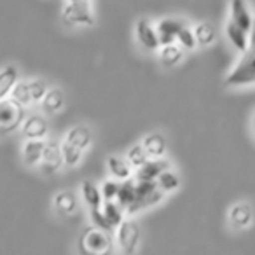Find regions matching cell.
<instances>
[{
  "mask_svg": "<svg viewBox=\"0 0 255 255\" xmlns=\"http://www.w3.org/2000/svg\"><path fill=\"white\" fill-rule=\"evenodd\" d=\"M25 107L18 105L12 100L0 102V135L14 133L25 123Z\"/></svg>",
  "mask_w": 255,
  "mask_h": 255,
  "instance_id": "obj_5",
  "label": "cell"
},
{
  "mask_svg": "<svg viewBox=\"0 0 255 255\" xmlns=\"http://www.w3.org/2000/svg\"><path fill=\"white\" fill-rule=\"evenodd\" d=\"M19 82V72L14 65H7L0 70V102L11 96L14 86Z\"/></svg>",
  "mask_w": 255,
  "mask_h": 255,
  "instance_id": "obj_16",
  "label": "cell"
},
{
  "mask_svg": "<svg viewBox=\"0 0 255 255\" xmlns=\"http://www.w3.org/2000/svg\"><path fill=\"white\" fill-rule=\"evenodd\" d=\"M166 170H170V163L166 159H149L140 170H136V180L156 182Z\"/></svg>",
  "mask_w": 255,
  "mask_h": 255,
  "instance_id": "obj_13",
  "label": "cell"
},
{
  "mask_svg": "<svg viewBox=\"0 0 255 255\" xmlns=\"http://www.w3.org/2000/svg\"><path fill=\"white\" fill-rule=\"evenodd\" d=\"M63 164V157H61V143L54 142V140H46V147H44V156L40 161V168L46 175H53Z\"/></svg>",
  "mask_w": 255,
  "mask_h": 255,
  "instance_id": "obj_8",
  "label": "cell"
},
{
  "mask_svg": "<svg viewBox=\"0 0 255 255\" xmlns=\"http://www.w3.org/2000/svg\"><path fill=\"white\" fill-rule=\"evenodd\" d=\"M102 213L105 217V220L109 222V226L112 229H116L121 222L124 220V210L117 205L116 201H105L102 205Z\"/></svg>",
  "mask_w": 255,
  "mask_h": 255,
  "instance_id": "obj_26",
  "label": "cell"
},
{
  "mask_svg": "<svg viewBox=\"0 0 255 255\" xmlns=\"http://www.w3.org/2000/svg\"><path fill=\"white\" fill-rule=\"evenodd\" d=\"M9 100H12V102L18 103V105H21V107L30 105V103H32V98H30V91H28V81H19L18 84L14 86V89H12Z\"/></svg>",
  "mask_w": 255,
  "mask_h": 255,
  "instance_id": "obj_30",
  "label": "cell"
},
{
  "mask_svg": "<svg viewBox=\"0 0 255 255\" xmlns=\"http://www.w3.org/2000/svg\"><path fill=\"white\" fill-rule=\"evenodd\" d=\"M142 147L149 159H163L168 150L166 138L161 133H150V135H147L142 142Z\"/></svg>",
  "mask_w": 255,
  "mask_h": 255,
  "instance_id": "obj_14",
  "label": "cell"
},
{
  "mask_svg": "<svg viewBox=\"0 0 255 255\" xmlns=\"http://www.w3.org/2000/svg\"><path fill=\"white\" fill-rule=\"evenodd\" d=\"M248 51H254L255 53V18H254V25H252V32H250V46Z\"/></svg>",
  "mask_w": 255,
  "mask_h": 255,
  "instance_id": "obj_35",
  "label": "cell"
},
{
  "mask_svg": "<svg viewBox=\"0 0 255 255\" xmlns=\"http://www.w3.org/2000/svg\"><path fill=\"white\" fill-rule=\"evenodd\" d=\"M156 184L163 194L164 192H173L180 187V178H178V175L175 171L166 170L164 173H161V177L156 180Z\"/></svg>",
  "mask_w": 255,
  "mask_h": 255,
  "instance_id": "obj_27",
  "label": "cell"
},
{
  "mask_svg": "<svg viewBox=\"0 0 255 255\" xmlns=\"http://www.w3.org/2000/svg\"><path fill=\"white\" fill-rule=\"evenodd\" d=\"M53 205L61 215H74L77 212V196L70 191H61L54 196Z\"/></svg>",
  "mask_w": 255,
  "mask_h": 255,
  "instance_id": "obj_21",
  "label": "cell"
},
{
  "mask_svg": "<svg viewBox=\"0 0 255 255\" xmlns=\"http://www.w3.org/2000/svg\"><path fill=\"white\" fill-rule=\"evenodd\" d=\"M192 33H194L196 46H210L217 37L213 25H210V23H206V21H201L192 26Z\"/></svg>",
  "mask_w": 255,
  "mask_h": 255,
  "instance_id": "obj_25",
  "label": "cell"
},
{
  "mask_svg": "<svg viewBox=\"0 0 255 255\" xmlns=\"http://www.w3.org/2000/svg\"><path fill=\"white\" fill-rule=\"evenodd\" d=\"M114 248V240L109 233L89 226L82 231L79 240V250L82 255H110Z\"/></svg>",
  "mask_w": 255,
  "mask_h": 255,
  "instance_id": "obj_1",
  "label": "cell"
},
{
  "mask_svg": "<svg viewBox=\"0 0 255 255\" xmlns=\"http://www.w3.org/2000/svg\"><path fill=\"white\" fill-rule=\"evenodd\" d=\"M63 142L75 147V149H79L81 152H86L93 143V131L88 126H84V124H77V126L68 129Z\"/></svg>",
  "mask_w": 255,
  "mask_h": 255,
  "instance_id": "obj_10",
  "label": "cell"
},
{
  "mask_svg": "<svg viewBox=\"0 0 255 255\" xmlns=\"http://www.w3.org/2000/svg\"><path fill=\"white\" fill-rule=\"evenodd\" d=\"M254 126H255V117H254Z\"/></svg>",
  "mask_w": 255,
  "mask_h": 255,
  "instance_id": "obj_36",
  "label": "cell"
},
{
  "mask_svg": "<svg viewBox=\"0 0 255 255\" xmlns=\"http://www.w3.org/2000/svg\"><path fill=\"white\" fill-rule=\"evenodd\" d=\"M28 91H30L32 103L42 102L46 93L49 91V86H47V82L42 81V79H32V81H28Z\"/></svg>",
  "mask_w": 255,
  "mask_h": 255,
  "instance_id": "obj_31",
  "label": "cell"
},
{
  "mask_svg": "<svg viewBox=\"0 0 255 255\" xmlns=\"http://www.w3.org/2000/svg\"><path fill=\"white\" fill-rule=\"evenodd\" d=\"M224 84L236 88V86H248L255 84V53L254 51H247L243 56L240 58L233 70L227 74L224 79Z\"/></svg>",
  "mask_w": 255,
  "mask_h": 255,
  "instance_id": "obj_4",
  "label": "cell"
},
{
  "mask_svg": "<svg viewBox=\"0 0 255 255\" xmlns=\"http://www.w3.org/2000/svg\"><path fill=\"white\" fill-rule=\"evenodd\" d=\"M177 44L182 47V49H194L196 47V40H194V33H192V28L187 25H184L178 32L177 37Z\"/></svg>",
  "mask_w": 255,
  "mask_h": 255,
  "instance_id": "obj_33",
  "label": "cell"
},
{
  "mask_svg": "<svg viewBox=\"0 0 255 255\" xmlns=\"http://www.w3.org/2000/svg\"><path fill=\"white\" fill-rule=\"evenodd\" d=\"M49 131L47 121L42 116H30L21 126V135L25 140H44Z\"/></svg>",
  "mask_w": 255,
  "mask_h": 255,
  "instance_id": "obj_11",
  "label": "cell"
},
{
  "mask_svg": "<svg viewBox=\"0 0 255 255\" xmlns=\"http://www.w3.org/2000/svg\"><path fill=\"white\" fill-rule=\"evenodd\" d=\"M135 33H136V40L138 44L143 47L145 51H159L161 44L157 39V32H156V25H154L152 19L149 18H142L136 21L135 25Z\"/></svg>",
  "mask_w": 255,
  "mask_h": 255,
  "instance_id": "obj_7",
  "label": "cell"
},
{
  "mask_svg": "<svg viewBox=\"0 0 255 255\" xmlns=\"http://www.w3.org/2000/svg\"><path fill=\"white\" fill-rule=\"evenodd\" d=\"M136 199V180L135 178H129L126 182H121L119 194H117L116 203L124 210V212H129L131 206L135 205Z\"/></svg>",
  "mask_w": 255,
  "mask_h": 255,
  "instance_id": "obj_20",
  "label": "cell"
},
{
  "mask_svg": "<svg viewBox=\"0 0 255 255\" xmlns=\"http://www.w3.org/2000/svg\"><path fill=\"white\" fill-rule=\"evenodd\" d=\"M126 161H128V164H129L131 168H135V170H140V168L149 161V157H147L142 143H136V145H133L131 149L128 150Z\"/></svg>",
  "mask_w": 255,
  "mask_h": 255,
  "instance_id": "obj_29",
  "label": "cell"
},
{
  "mask_svg": "<svg viewBox=\"0 0 255 255\" xmlns=\"http://www.w3.org/2000/svg\"><path fill=\"white\" fill-rule=\"evenodd\" d=\"M81 196L84 199V203L89 206V210H102L103 205V198L102 192H100V187L93 182H82L81 185Z\"/></svg>",
  "mask_w": 255,
  "mask_h": 255,
  "instance_id": "obj_22",
  "label": "cell"
},
{
  "mask_svg": "<svg viewBox=\"0 0 255 255\" xmlns=\"http://www.w3.org/2000/svg\"><path fill=\"white\" fill-rule=\"evenodd\" d=\"M161 199H163V192L159 191L156 182L136 180V199H135V205L131 206V210L128 213H135V212H140V210L149 208V206H154L156 203H159Z\"/></svg>",
  "mask_w": 255,
  "mask_h": 255,
  "instance_id": "obj_6",
  "label": "cell"
},
{
  "mask_svg": "<svg viewBox=\"0 0 255 255\" xmlns=\"http://www.w3.org/2000/svg\"><path fill=\"white\" fill-rule=\"evenodd\" d=\"M229 14H231L229 19L238 26V28H241L243 32H247V33L252 32L254 16H252L250 9L247 7V4H245V2H241V0H234V2H231Z\"/></svg>",
  "mask_w": 255,
  "mask_h": 255,
  "instance_id": "obj_12",
  "label": "cell"
},
{
  "mask_svg": "<svg viewBox=\"0 0 255 255\" xmlns=\"http://www.w3.org/2000/svg\"><path fill=\"white\" fill-rule=\"evenodd\" d=\"M89 217H91L93 226L98 227V229L105 231V233H109V231L112 229V227L109 226V222L105 220V217H103L102 210H91V212H89Z\"/></svg>",
  "mask_w": 255,
  "mask_h": 255,
  "instance_id": "obj_34",
  "label": "cell"
},
{
  "mask_svg": "<svg viewBox=\"0 0 255 255\" xmlns=\"http://www.w3.org/2000/svg\"><path fill=\"white\" fill-rule=\"evenodd\" d=\"M226 35L229 39V42L233 44V47L236 51H240L241 54H245L248 51V46H250V33L243 32L241 28H238L231 19L226 21Z\"/></svg>",
  "mask_w": 255,
  "mask_h": 255,
  "instance_id": "obj_19",
  "label": "cell"
},
{
  "mask_svg": "<svg viewBox=\"0 0 255 255\" xmlns=\"http://www.w3.org/2000/svg\"><path fill=\"white\" fill-rule=\"evenodd\" d=\"M61 157H63V166L74 168L82 161L84 152H81V150L75 149V147L68 145V143L61 142Z\"/></svg>",
  "mask_w": 255,
  "mask_h": 255,
  "instance_id": "obj_28",
  "label": "cell"
},
{
  "mask_svg": "<svg viewBox=\"0 0 255 255\" xmlns=\"http://www.w3.org/2000/svg\"><path fill=\"white\" fill-rule=\"evenodd\" d=\"M254 220V210L248 203H236L229 210V222L234 229H245Z\"/></svg>",
  "mask_w": 255,
  "mask_h": 255,
  "instance_id": "obj_15",
  "label": "cell"
},
{
  "mask_svg": "<svg viewBox=\"0 0 255 255\" xmlns=\"http://www.w3.org/2000/svg\"><path fill=\"white\" fill-rule=\"evenodd\" d=\"M44 147H46V140H26L23 143L21 156L26 166H37V164H40L44 156Z\"/></svg>",
  "mask_w": 255,
  "mask_h": 255,
  "instance_id": "obj_18",
  "label": "cell"
},
{
  "mask_svg": "<svg viewBox=\"0 0 255 255\" xmlns=\"http://www.w3.org/2000/svg\"><path fill=\"white\" fill-rule=\"evenodd\" d=\"M107 168H109V173H110V177H112V180L126 182L131 178L133 168L128 164L126 157L110 156L109 159H107Z\"/></svg>",
  "mask_w": 255,
  "mask_h": 255,
  "instance_id": "obj_17",
  "label": "cell"
},
{
  "mask_svg": "<svg viewBox=\"0 0 255 255\" xmlns=\"http://www.w3.org/2000/svg\"><path fill=\"white\" fill-rule=\"evenodd\" d=\"M142 241V233L135 220L124 219L116 227V243L123 255H135Z\"/></svg>",
  "mask_w": 255,
  "mask_h": 255,
  "instance_id": "obj_3",
  "label": "cell"
},
{
  "mask_svg": "<svg viewBox=\"0 0 255 255\" xmlns=\"http://www.w3.org/2000/svg\"><path fill=\"white\" fill-rule=\"evenodd\" d=\"M159 60L164 67H175L182 61L184 58V49L178 44H171V46H163L159 47Z\"/></svg>",
  "mask_w": 255,
  "mask_h": 255,
  "instance_id": "obj_24",
  "label": "cell"
},
{
  "mask_svg": "<svg viewBox=\"0 0 255 255\" xmlns=\"http://www.w3.org/2000/svg\"><path fill=\"white\" fill-rule=\"evenodd\" d=\"M42 109L46 114H56L60 112L61 109L65 107V95L61 89L58 88H49V91L46 93L42 102Z\"/></svg>",
  "mask_w": 255,
  "mask_h": 255,
  "instance_id": "obj_23",
  "label": "cell"
},
{
  "mask_svg": "<svg viewBox=\"0 0 255 255\" xmlns=\"http://www.w3.org/2000/svg\"><path fill=\"white\" fill-rule=\"evenodd\" d=\"M61 19L67 26H93L95 11L88 0H70L61 5Z\"/></svg>",
  "mask_w": 255,
  "mask_h": 255,
  "instance_id": "obj_2",
  "label": "cell"
},
{
  "mask_svg": "<svg viewBox=\"0 0 255 255\" xmlns=\"http://www.w3.org/2000/svg\"><path fill=\"white\" fill-rule=\"evenodd\" d=\"M119 187H121V182L117 180H105L102 185H100V192H102V198L103 203L105 201H116L117 194H119Z\"/></svg>",
  "mask_w": 255,
  "mask_h": 255,
  "instance_id": "obj_32",
  "label": "cell"
},
{
  "mask_svg": "<svg viewBox=\"0 0 255 255\" xmlns=\"http://www.w3.org/2000/svg\"><path fill=\"white\" fill-rule=\"evenodd\" d=\"M184 26V23L177 18H163L156 23V32L157 39H159L161 47L163 46H171L177 44V37L180 28Z\"/></svg>",
  "mask_w": 255,
  "mask_h": 255,
  "instance_id": "obj_9",
  "label": "cell"
}]
</instances>
